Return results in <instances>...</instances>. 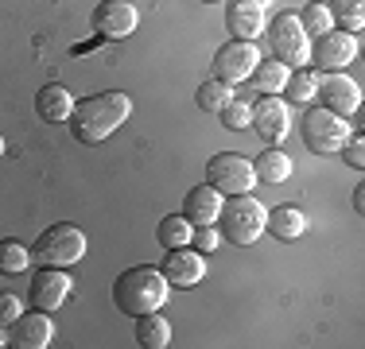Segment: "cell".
<instances>
[{"label": "cell", "mask_w": 365, "mask_h": 349, "mask_svg": "<svg viewBox=\"0 0 365 349\" xmlns=\"http://www.w3.org/2000/svg\"><path fill=\"white\" fill-rule=\"evenodd\" d=\"M133 117V98L125 90H101L86 101H74V113H71V136L78 144H101L117 132L125 120Z\"/></svg>", "instance_id": "cell-1"}, {"label": "cell", "mask_w": 365, "mask_h": 349, "mask_svg": "<svg viewBox=\"0 0 365 349\" xmlns=\"http://www.w3.org/2000/svg\"><path fill=\"white\" fill-rule=\"evenodd\" d=\"M168 295H171V283L163 279V272L155 264H136L113 279V307L120 314H128V318L163 311Z\"/></svg>", "instance_id": "cell-2"}, {"label": "cell", "mask_w": 365, "mask_h": 349, "mask_svg": "<svg viewBox=\"0 0 365 349\" xmlns=\"http://www.w3.org/2000/svg\"><path fill=\"white\" fill-rule=\"evenodd\" d=\"M264 217L268 209L253 198V190L249 194H230L222 202V214H218V233L222 241L237 244V249H249V244L260 241V233H264Z\"/></svg>", "instance_id": "cell-3"}, {"label": "cell", "mask_w": 365, "mask_h": 349, "mask_svg": "<svg viewBox=\"0 0 365 349\" xmlns=\"http://www.w3.org/2000/svg\"><path fill=\"white\" fill-rule=\"evenodd\" d=\"M264 35L272 43L276 63H284L288 70H299L311 63V35L303 31L299 12H280L272 24H264Z\"/></svg>", "instance_id": "cell-4"}, {"label": "cell", "mask_w": 365, "mask_h": 349, "mask_svg": "<svg viewBox=\"0 0 365 349\" xmlns=\"http://www.w3.org/2000/svg\"><path fill=\"white\" fill-rule=\"evenodd\" d=\"M31 256H36L43 268H71L86 256V233L78 229V225L58 222V225H51V229L39 233Z\"/></svg>", "instance_id": "cell-5"}, {"label": "cell", "mask_w": 365, "mask_h": 349, "mask_svg": "<svg viewBox=\"0 0 365 349\" xmlns=\"http://www.w3.org/2000/svg\"><path fill=\"white\" fill-rule=\"evenodd\" d=\"M299 132H303V144L315 155H338L342 144L350 140V125H346V117H338V113L319 105V109H307Z\"/></svg>", "instance_id": "cell-6"}, {"label": "cell", "mask_w": 365, "mask_h": 349, "mask_svg": "<svg viewBox=\"0 0 365 349\" xmlns=\"http://www.w3.org/2000/svg\"><path fill=\"white\" fill-rule=\"evenodd\" d=\"M206 182L230 198V194H249L257 187V174H253V163L241 152H218L206 160Z\"/></svg>", "instance_id": "cell-7"}, {"label": "cell", "mask_w": 365, "mask_h": 349, "mask_svg": "<svg viewBox=\"0 0 365 349\" xmlns=\"http://www.w3.org/2000/svg\"><path fill=\"white\" fill-rule=\"evenodd\" d=\"M257 63H260V51H257L253 39H230V43H222L218 55H214V78H218V82H230V85L249 82V74L257 70Z\"/></svg>", "instance_id": "cell-8"}, {"label": "cell", "mask_w": 365, "mask_h": 349, "mask_svg": "<svg viewBox=\"0 0 365 349\" xmlns=\"http://www.w3.org/2000/svg\"><path fill=\"white\" fill-rule=\"evenodd\" d=\"M140 24V12H136L133 0H101L90 16V28L101 35V39H128Z\"/></svg>", "instance_id": "cell-9"}, {"label": "cell", "mask_w": 365, "mask_h": 349, "mask_svg": "<svg viewBox=\"0 0 365 349\" xmlns=\"http://www.w3.org/2000/svg\"><path fill=\"white\" fill-rule=\"evenodd\" d=\"M74 279L66 276V268H43L39 272H31V283H28V303L31 311H58L66 303V295H71Z\"/></svg>", "instance_id": "cell-10"}, {"label": "cell", "mask_w": 365, "mask_h": 349, "mask_svg": "<svg viewBox=\"0 0 365 349\" xmlns=\"http://www.w3.org/2000/svg\"><path fill=\"white\" fill-rule=\"evenodd\" d=\"M354 55H358V35L350 31H323L315 35V43H311V63H315L319 70H346L354 63Z\"/></svg>", "instance_id": "cell-11"}, {"label": "cell", "mask_w": 365, "mask_h": 349, "mask_svg": "<svg viewBox=\"0 0 365 349\" xmlns=\"http://www.w3.org/2000/svg\"><path fill=\"white\" fill-rule=\"evenodd\" d=\"M249 125H253V132H257L260 140H264V144L280 147V144H284V136L292 132V113H288V101H280V98H257Z\"/></svg>", "instance_id": "cell-12"}, {"label": "cell", "mask_w": 365, "mask_h": 349, "mask_svg": "<svg viewBox=\"0 0 365 349\" xmlns=\"http://www.w3.org/2000/svg\"><path fill=\"white\" fill-rule=\"evenodd\" d=\"M315 98L323 101V109L338 113V117H354L358 105H361V90H358L354 78L342 74V70H330V74L319 78V93H315Z\"/></svg>", "instance_id": "cell-13"}, {"label": "cell", "mask_w": 365, "mask_h": 349, "mask_svg": "<svg viewBox=\"0 0 365 349\" xmlns=\"http://www.w3.org/2000/svg\"><path fill=\"white\" fill-rule=\"evenodd\" d=\"M160 272L171 287H195V283L206 279V256L198 249H190V244L187 249H168Z\"/></svg>", "instance_id": "cell-14"}, {"label": "cell", "mask_w": 365, "mask_h": 349, "mask_svg": "<svg viewBox=\"0 0 365 349\" xmlns=\"http://www.w3.org/2000/svg\"><path fill=\"white\" fill-rule=\"evenodd\" d=\"M264 0H230L225 4V31L233 39H257V35H264Z\"/></svg>", "instance_id": "cell-15"}, {"label": "cell", "mask_w": 365, "mask_h": 349, "mask_svg": "<svg viewBox=\"0 0 365 349\" xmlns=\"http://www.w3.org/2000/svg\"><path fill=\"white\" fill-rule=\"evenodd\" d=\"M16 349H47L51 338H55V326H51V314L47 311H31V314H20V318L8 326Z\"/></svg>", "instance_id": "cell-16"}, {"label": "cell", "mask_w": 365, "mask_h": 349, "mask_svg": "<svg viewBox=\"0 0 365 349\" xmlns=\"http://www.w3.org/2000/svg\"><path fill=\"white\" fill-rule=\"evenodd\" d=\"M222 202H225V194H218L210 182L190 187L187 198H182V217H187L190 225H214L218 214H222Z\"/></svg>", "instance_id": "cell-17"}, {"label": "cell", "mask_w": 365, "mask_h": 349, "mask_svg": "<svg viewBox=\"0 0 365 349\" xmlns=\"http://www.w3.org/2000/svg\"><path fill=\"white\" fill-rule=\"evenodd\" d=\"M36 113L47 120V125H66V120H71V113H74V93L66 90L63 82L43 85V90L36 93Z\"/></svg>", "instance_id": "cell-18"}, {"label": "cell", "mask_w": 365, "mask_h": 349, "mask_svg": "<svg viewBox=\"0 0 365 349\" xmlns=\"http://www.w3.org/2000/svg\"><path fill=\"white\" fill-rule=\"evenodd\" d=\"M264 233H272L276 241H299L307 233V217L299 206H276L264 217Z\"/></svg>", "instance_id": "cell-19"}, {"label": "cell", "mask_w": 365, "mask_h": 349, "mask_svg": "<svg viewBox=\"0 0 365 349\" xmlns=\"http://www.w3.org/2000/svg\"><path fill=\"white\" fill-rule=\"evenodd\" d=\"M253 174H257V182L280 187L284 179H292V155H284L280 147L268 144V152H260L257 160H253Z\"/></svg>", "instance_id": "cell-20"}, {"label": "cell", "mask_w": 365, "mask_h": 349, "mask_svg": "<svg viewBox=\"0 0 365 349\" xmlns=\"http://www.w3.org/2000/svg\"><path fill=\"white\" fill-rule=\"evenodd\" d=\"M288 74H292V70L284 63H276V58H272V63H264V58H260L257 70L249 74V85H253V93H260V98H280Z\"/></svg>", "instance_id": "cell-21"}, {"label": "cell", "mask_w": 365, "mask_h": 349, "mask_svg": "<svg viewBox=\"0 0 365 349\" xmlns=\"http://www.w3.org/2000/svg\"><path fill=\"white\" fill-rule=\"evenodd\" d=\"M136 345H144V349H168L171 345V322L163 318L160 311L140 314V318H136Z\"/></svg>", "instance_id": "cell-22"}, {"label": "cell", "mask_w": 365, "mask_h": 349, "mask_svg": "<svg viewBox=\"0 0 365 349\" xmlns=\"http://www.w3.org/2000/svg\"><path fill=\"white\" fill-rule=\"evenodd\" d=\"M190 233H195V225H190L182 214H168V217H160V225H155V241H160V249H187Z\"/></svg>", "instance_id": "cell-23"}, {"label": "cell", "mask_w": 365, "mask_h": 349, "mask_svg": "<svg viewBox=\"0 0 365 349\" xmlns=\"http://www.w3.org/2000/svg\"><path fill=\"white\" fill-rule=\"evenodd\" d=\"M284 93H288V101H295V105H311L315 93H319V74L311 66L292 70L288 82H284Z\"/></svg>", "instance_id": "cell-24"}, {"label": "cell", "mask_w": 365, "mask_h": 349, "mask_svg": "<svg viewBox=\"0 0 365 349\" xmlns=\"http://www.w3.org/2000/svg\"><path fill=\"white\" fill-rule=\"evenodd\" d=\"M195 101H198V109H202V113H222L225 105L233 101V85H230V82H218V78H210V82L198 85Z\"/></svg>", "instance_id": "cell-25"}, {"label": "cell", "mask_w": 365, "mask_h": 349, "mask_svg": "<svg viewBox=\"0 0 365 349\" xmlns=\"http://www.w3.org/2000/svg\"><path fill=\"white\" fill-rule=\"evenodd\" d=\"M31 268V249L24 241H0V272L4 276H20Z\"/></svg>", "instance_id": "cell-26"}, {"label": "cell", "mask_w": 365, "mask_h": 349, "mask_svg": "<svg viewBox=\"0 0 365 349\" xmlns=\"http://www.w3.org/2000/svg\"><path fill=\"white\" fill-rule=\"evenodd\" d=\"M330 16H334L338 24H342V31H361L365 28V0H334V8H330Z\"/></svg>", "instance_id": "cell-27"}, {"label": "cell", "mask_w": 365, "mask_h": 349, "mask_svg": "<svg viewBox=\"0 0 365 349\" xmlns=\"http://www.w3.org/2000/svg\"><path fill=\"white\" fill-rule=\"evenodd\" d=\"M299 24H303L307 35H323V31L334 28V16H330V8L323 4V0H311V4L299 12Z\"/></svg>", "instance_id": "cell-28"}, {"label": "cell", "mask_w": 365, "mask_h": 349, "mask_svg": "<svg viewBox=\"0 0 365 349\" xmlns=\"http://www.w3.org/2000/svg\"><path fill=\"white\" fill-rule=\"evenodd\" d=\"M218 117H222V125L230 128V132H245V128H249V117H253V109H249V101L233 98V101L218 113Z\"/></svg>", "instance_id": "cell-29"}, {"label": "cell", "mask_w": 365, "mask_h": 349, "mask_svg": "<svg viewBox=\"0 0 365 349\" xmlns=\"http://www.w3.org/2000/svg\"><path fill=\"white\" fill-rule=\"evenodd\" d=\"M218 244H222L218 225H195V233H190V249H198L206 256V252H218Z\"/></svg>", "instance_id": "cell-30"}, {"label": "cell", "mask_w": 365, "mask_h": 349, "mask_svg": "<svg viewBox=\"0 0 365 349\" xmlns=\"http://www.w3.org/2000/svg\"><path fill=\"white\" fill-rule=\"evenodd\" d=\"M342 155H346V163H350L354 171H361L365 167V136L361 132H350V140L342 144Z\"/></svg>", "instance_id": "cell-31"}, {"label": "cell", "mask_w": 365, "mask_h": 349, "mask_svg": "<svg viewBox=\"0 0 365 349\" xmlns=\"http://www.w3.org/2000/svg\"><path fill=\"white\" fill-rule=\"evenodd\" d=\"M20 314H24V299H20V295H16V291H0V322L12 326Z\"/></svg>", "instance_id": "cell-32"}, {"label": "cell", "mask_w": 365, "mask_h": 349, "mask_svg": "<svg viewBox=\"0 0 365 349\" xmlns=\"http://www.w3.org/2000/svg\"><path fill=\"white\" fill-rule=\"evenodd\" d=\"M354 209H358V214H365V190H361V187L354 190Z\"/></svg>", "instance_id": "cell-33"}, {"label": "cell", "mask_w": 365, "mask_h": 349, "mask_svg": "<svg viewBox=\"0 0 365 349\" xmlns=\"http://www.w3.org/2000/svg\"><path fill=\"white\" fill-rule=\"evenodd\" d=\"M8 342H12V334H8V326H4V322H0V349H4Z\"/></svg>", "instance_id": "cell-34"}, {"label": "cell", "mask_w": 365, "mask_h": 349, "mask_svg": "<svg viewBox=\"0 0 365 349\" xmlns=\"http://www.w3.org/2000/svg\"><path fill=\"white\" fill-rule=\"evenodd\" d=\"M4 147H8V144H4V136H0V155H4Z\"/></svg>", "instance_id": "cell-35"}, {"label": "cell", "mask_w": 365, "mask_h": 349, "mask_svg": "<svg viewBox=\"0 0 365 349\" xmlns=\"http://www.w3.org/2000/svg\"><path fill=\"white\" fill-rule=\"evenodd\" d=\"M202 4H218V0H202Z\"/></svg>", "instance_id": "cell-36"}]
</instances>
